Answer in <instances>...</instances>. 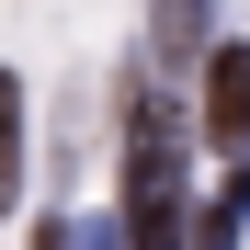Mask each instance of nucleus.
Wrapping results in <instances>:
<instances>
[{
	"mask_svg": "<svg viewBox=\"0 0 250 250\" xmlns=\"http://www.w3.org/2000/svg\"><path fill=\"white\" fill-rule=\"evenodd\" d=\"M125 250H182V148L148 91L125 103Z\"/></svg>",
	"mask_w": 250,
	"mask_h": 250,
	"instance_id": "nucleus-1",
	"label": "nucleus"
},
{
	"mask_svg": "<svg viewBox=\"0 0 250 250\" xmlns=\"http://www.w3.org/2000/svg\"><path fill=\"white\" fill-rule=\"evenodd\" d=\"M205 137H216V148H250V46H216V57H205Z\"/></svg>",
	"mask_w": 250,
	"mask_h": 250,
	"instance_id": "nucleus-2",
	"label": "nucleus"
},
{
	"mask_svg": "<svg viewBox=\"0 0 250 250\" xmlns=\"http://www.w3.org/2000/svg\"><path fill=\"white\" fill-rule=\"evenodd\" d=\"M239 228H250V171H228V193L205 205V250H228Z\"/></svg>",
	"mask_w": 250,
	"mask_h": 250,
	"instance_id": "nucleus-3",
	"label": "nucleus"
},
{
	"mask_svg": "<svg viewBox=\"0 0 250 250\" xmlns=\"http://www.w3.org/2000/svg\"><path fill=\"white\" fill-rule=\"evenodd\" d=\"M12 182H23V91L0 80V205H12Z\"/></svg>",
	"mask_w": 250,
	"mask_h": 250,
	"instance_id": "nucleus-4",
	"label": "nucleus"
},
{
	"mask_svg": "<svg viewBox=\"0 0 250 250\" xmlns=\"http://www.w3.org/2000/svg\"><path fill=\"white\" fill-rule=\"evenodd\" d=\"M205 34V0H159V46H193Z\"/></svg>",
	"mask_w": 250,
	"mask_h": 250,
	"instance_id": "nucleus-5",
	"label": "nucleus"
}]
</instances>
